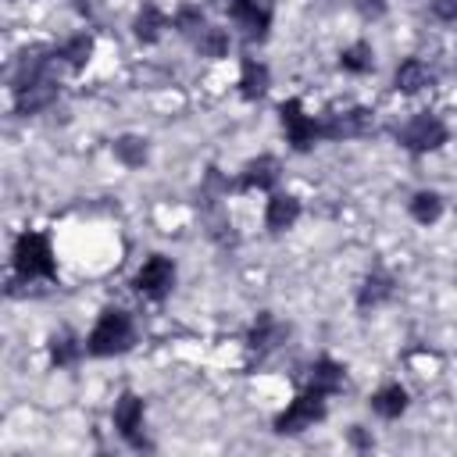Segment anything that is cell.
<instances>
[{
	"instance_id": "obj_5",
	"label": "cell",
	"mask_w": 457,
	"mask_h": 457,
	"mask_svg": "<svg viewBox=\"0 0 457 457\" xmlns=\"http://www.w3.org/2000/svg\"><path fill=\"white\" fill-rule=\"evenodd\" d=\"M278 121H282V129H286L289 146L300 150V154L311 150V146L321 139V121L311 118L300 100H282V104H278Z\"/></svg>"
},
{
	"instance_id": "obj_24",
	"label": "cell",
	"mask_w": 457,
	"mask_h": 457,
	"mask_svg": "<svg viewBox=\"0 0 457 457\" xmlns=\"http://www.w3.org/2000/svg\"><path fill=\"white\" fill-rule=\"evenodd\" d=\"M228 46H232V36H228V29H221V25H207L204 36L196 39V50H200L204 57H214V61L225 57Z\"/></svg>"
},
{
	"instance_id": "obj_11",
	"label": "cell",
	"mask_w": 457,
	"mask_h": 457,
	"mask_svg": "<svg viewBox=\"0 0 457 457\" xmlns=\"http://www.w3.org/2000/svg\"><path fill=\"white\" fill-rule=\"evenodd\" d=\"M289 336V328L275 318V314H257V321H253V328H250V336H246V346L253 350V353H268V350H275V346H282V339Z\"/></svg>"
},
{
	"instance_id": "obj_18",
	"label": "cell",
	"mask_w": 457,
	"mask_h": 457,
	"mask_svg": "<svg viewBox=\"0 0 457 457\" xmlns=\"http://www.w3.org/2000/svg\"><path fill=\"white\" fill-rule=\"evenodd\" d=\"M268 82H271L268 64H261L257 57H243V64H239V93L246 100H257V96L268 93Z\"/></svg>"
},
{
	"instance_id": "obj_25",
	"label": "cell",
	"mask_w": 457,
	"mask_h": 457,
	"mask_svg": "<svg viewBox=\"0 0 457 457\" xmlns=\"http://www.w3.org/2000/svg\"><path fill=\"white\" fill-rule=\"evenodd\" d=\"M79 353H82V346H79V339H75L71 332H57V336L50 339V361H54L57 368L75 364V361H79Z\"/></svg>"
},
{
	"instance_id": "obj_13",
	"label": "cell",
	"mask_w": 457,
	"mask_h": 457,
	"mask_svg": "<svg viewBox=\"0 0 457 457\" xmlns=\"http://www.w3.org/2000/svg\"><path fill=\"white\" fill-rule=\"evenodd\" d=\"M296 218H300V196H293V193H275V196L268 200V207H264V225H268L271 232L293 228Z\"/></svg>"
},
{
	"instance_id": "obj_9",
	"label": "cell",
	"mask_w": 457,
	"mask_h": 457,
	"mask_svg": "<svg viewBox=\"0 0 457 457\" xmlns=\"http://www.w3.org/2000/svg\"><path fill=\"white\" fill-rule=\"evenodd\" d=\"M57 100V82L50 75H39L14 89V111L18 114H39Z\"/></svg>"
},
{
	"instance_id": "obj_14",
	"label": "cell",
	"mask_w": 457,
	"mask_h": 457,
	"mask_svg": "<svg viewBox=\"0 0 457 457\" xmlns=\"http://www.w3.org/2000/svg\"><path fill=\"white\" fill-rule=\"evenodd\" d=\"M343 378H346L343 364H336L332 357H318V361L311 364L307 386H311V389H318L321 396H332V393H339V389H343Z\"/></svg>"
},
{
	"instance_id": "obj_26",
	"label": "cell",
	"mask_w": 457,
	"mask_h": 457,
	"mask_svg": "<svg viewBox=\"0 0 457 457\" xmlns=\"http://www.w3.org/2000/svg\"><path fill=\"white\" fill-rule=\"evenodd\" d=\"M182 36H189L193 43L204 36V29H207V18H204V11L200 7H179V14H175V21H171Z\"/></svg>"
},
{
	"instance_id": "obj_21",
	"label": "cell",
	"mask_w": 457,
	"mask_h": 457,
	"mask_svg": "<svg viewBox=\"0 0 457 457\" xmlns=\"http://www.w3.org/2000/svg\"><path fill=\"white\" fill-rule=\"evenodd\" d=\"M407 211H411V218H414L418 225H436V221H439V214H443V200H439V193H436V189H421V193H414V196H411Z\"/></svg>"
},
{
	"instance_id": "obj_3",
	"label": "cell",
	"mask_w": 457,
	"mask_h": 457,
	"mask_svg": "<svg viewBox=\"0 0 457 457\" xmlns=\"http://www.w3.org/2000/svg\"><path fill=\"white\" fill-rule=\"evenodd\" d=\"M446 136H450V129L443 125V118L428 114V111L407 118V121L396 129V143H400L403 150H411V154H432V150H439V146L446 143Z\"/></svg>"
},
{
	"instance_id": "obj_15",
	"label": "cell",
	"mask_w": 457,
	"mask_h": 457,
	"mask_svg": "<svg viewBox=\"0 0 457 457\" xmlns=\"http://www.w3.org/2000/svg\"><path fill=\"white\" fill-rule=\"evenodd\" d=\"M93 46H96V39L89 36V32H75V36H68L57 50H54V57L61 61V64H68V68H86L89 64V57H93Z\"/></svg>"
},
{
	"instance_id": "obj_17",
	"label": "cell",
	"mask_w": 457,
	"mask_h": 457,
	"mask_svg": "<svg viewBox=\"0 0 457 457\" xmlns=\"http://www.w3.org/2000/svg\"><path fill=\"white\" fill-rule=\"evenodd\" d=\"M407 403H411V396H407V389H403L400 382H389V386H382V389L371 396V411H375L378 418H386V421H396V418L407 411Z\"/></svg>"
},
{
	"instance_id": "obj_28",
	"label": "cell",
	"mask_w": 457,
	"mask_h": 457,
	"mask_svg": "<svg viewBox=\"0 0 457 457\" xmlns=\"http://www.w3.org/2000/svg\"><path fill=\"white\" fill-rule=\"evenodd\" d=\"M353 7H357L364 18H382V14H386V0H353Z\"/></svg>"
},
{
	"instance_id": "obj_10",
	"label": "cell",
	"mask_w": 457,
	"mask_h": 457,
	"mask_svg": "<svg viewBox=\"0 0 457 457\" xmlns=\"http://www.w3.org/2000/svg\"><path fill=\"white\" fill-rule=\"evenodd\" d=\"M114 428L121 432V439H129L132 446H139V432H143V400L136 393H121L114 403Z\"/></svg>"
},
{
	"instance_id": "obj_20",
	"label": "cell",
	"mask_w": 457,
	"mask_h": 457,
	"mask_svg": "<svg viewBox=\"0 0 457 457\" xmlns=\"http://www.w3.org/2000/svg\"><path fill=\"white\" fill-rule=\"evenodd\" d=\"M164 29H168V18H164V11H161L157 4H143V7L136 11L132 32H136V39H139V43H157Z\"/></svg>"
},
{
	"instance_id": "obj_19",
	"label": "cell",
	"mask_w": 457,
	"mask_h": 457,
	"mask_svg": "<svg viewBox=\"0 0 457 457\" xmlns=\"http://www.w3.org/2000/svg\"><path fill=\"white\" fill-rule=\"evenodd\" d=\"M389 296H393V278H389L386 271H371V275L361 282V289H357V307H361V311H375V307H382Z\"/></svg>"
},
{
	"instance_id": "obj_8",
	"label": "cell",
	"mask_w": 457,
	"mask_h": 457,
	"mask_svg": "<svg viewBox=\"0 0 457 457\" xmlns=\"http://www.w3.org/2000/svg\"><path fill=\"white\" fill-rule=\"evenodd\" d=\"M271 0H228V14L232 21L250 36V39H264L271 29Z\"/></svg>"
},
{
	"instance_id": "obj_27",
	"label": "cell",
	"mask_w": 457,
	"mask_h": 457,
	"mask_svg": "<svg viewBox=\"0 0 457 457\" xmlns=\"http://www.w3.org/2000/svg\"><path fill=\"white\" fill-rule=\"evenodd\" d=\"M428 11L439 21H457V0H428Z\"/></svg>"
},
{
	"instance_id": "obj_23",
	"label": "cell",
	"mask_w": 457,
	"mask_h": 457,
	"mask_svg": "<svg viewBox=\"0 0 457 457\" xmlns=\"http://www.w3.org/2000/svg\"><path fill=\"white\" fill-rule=\"evenodd\" d=\"M146 139L143 136H118L114 139V157L125 164V168H143L146 164Z\"/></svg>"
},
{
	"instance_id": "obj_1",
	"label": "cell",
	"mask_w": 457,
	"mask_h": 457,
	"mask_svg": "<svg viewBox=\"0 0 457 457\" xmlns=\"http://www.w3.org/2000/svg\"><path fill=\"white\" fill-rule=\"evenodd\" d=\"M132 339H136L132 314L121 307H107V311H100L96 325L86 336V353L89 357H114V353H125L132 346Z\"/></svg>"
},
{
	"instance_id": "obj_12",
	"label": "cell",
	"mask_w": 457,
	"mask_h": 457,
	"mask_svg": "<svg viewBox=\"0 0 457 457\" xmlns=\"http://www.w3.org/2000/svg\"><path fill=\"white\" fill-rule=\"evenodd\" d=\"M432 82H436L432 68H428L425 61H418V57L400 61L396 71H393V86H396L400 93H421V89H428Z\"/></svg>"
},
{
	"instance_id": "obj_22",
	"label": "cell",
	"mask_w": 457,
	"mask_h": 457,
	"mask_svg": "<svg viewBox=\"0 0 457 457\" xmlns=\"http://www.w3.org/2000/svg\"><path fill=\"white\" fill-rule=\"evenodd\" d=\"M371 64H375V50L364 39L343 46V54H339V68L350 75H364V71H371Z\"/></svg>"
},
{
	"instance_id": "obj_6",
	"label": "cell",
	"mask_w": 457,
	"mask_h": 457,
	"mask_svg": "<svg viewBox=\"0 0 457 457\" xmlns=\"http://www.w3.org/2000/svg\"><path fill=\"white\" fill-rule=\"evenodd\" d=\"M175 286V261L164 253H150L139 271H136V293L150 296V300H164Z\"/></svg>"
},
{
	"instance_id": "obj_7",
	"label": "cell",
	"mask_w": 457,
	"mask_h": 457,
	"mask_svg": "<svg viewBox=\"0 0 457 457\" xmlns=\"http://www.w3.org/2000/svg\"><path fill=\"white\" fill-rule=\"evenodd\" d=\"M375 129V111L371 107H350L339 114H328L321 121V139H357Z\"/></svg>"
},
{
	"instance_id": "obj_16",
	"label": "cell",
	"mask_w": 457,
	"mask_h": 457,
	"mask_svg": "<svg viewBox=\"0 0 457 457\" xmlns=\"http://www.w3.org/2000/svg\"><path fill=\"white\" fill-rule=\"evenodd\" d=\"M278 182V161L271 154H261L257 161H250L239 175V186L243 189H271Z\"/></svg>"
},
{
	"instance_id": "obj_2",
	"label": "cell",
	"mask_w": 457,
	"mask_h": 457,
	"mask_svg": "<svg viewBox=\"0 0 457 457\" xmlns=\"http://www.w3.org/2000/svg\"><path fill=\"white\" fill-rule=\"evenodd\" d=\"M14 271L21 278H54L57 261L50 250V239L43 232H21L14 239Z\"/></svg>"
},
{
	"instance_id": "obj_4",
	"label": "cell",
	"mask_w": 457,
	"mask_h": 457,
	"mask_svg": "<svg viewBox=\"0 0 457 457\" xmlns=\"http://www.w3.org/2000/svg\"><path fill=\"white\" fill-rule=\"evenodd\" d=\"M321 418H325V396L307 386V393L293 396L289 407L275 418V432H278V436H296V432L311 428V425L321 421Z\"/></svg>"
}]
</instances>
